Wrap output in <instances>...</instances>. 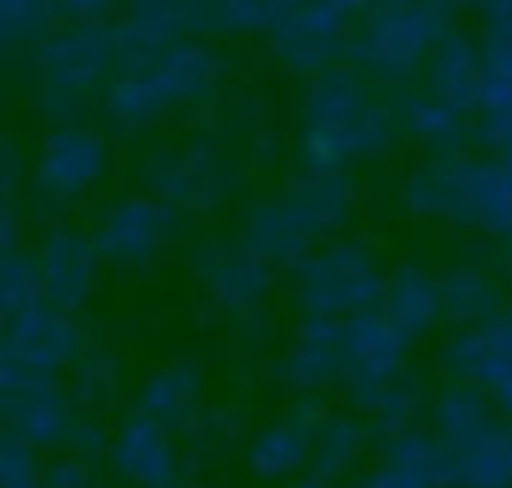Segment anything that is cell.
<instances>
[{
    "mask_svg": "<svg viewBox=\"0 0 512 488\" xmlns=\"http://www.w3.org/2000/svg\"><path fill=\"white\" fill-rule=\"evenodd\" d=\"M404 120L392 104L376 100L356 68H332L304 84L296 112V148L312 168H348L384 156Z\"/></svg>",
    "mask_w": 512,
    "mask_h": 488,
    "instance_id": "1",
    "label": "cell"
},
{
    "mask_svg": "<svg viewBox=\"0 0 512 488\" xmlns=\"http://www.w3.org/2000/svg\"><path fill=\"white\" fill-rule=\"evenodd\" d=\"M408 216L504 236L512 224V168L496 156L428 152L400 184Z\"/></svg>",
    "mask_w": 512,
    "mask_h": 488,
    "instance_id": "2",
    "label": "cell"
},
{
    "mask_svg": "<svg viewBox=\"0 0 512 488\" xmlns=\"http://www.w3.org/2000/svg\"><path fill=\"white\" fill-rule=\"evenodd\" d=\"M224 76L220 56L204 40H172L152 64L112 76L100 92V108L120 128H148L172 112L196 108L216 96Z\"/></svg>",
    "mask_w": 512,
    "mask_h": 488,
    "instance_id": "3",
    "label": "cell"
},
{
    "mask_svg": "<svg viewBox=\"0 0 512 488\" xmlns=\"http://www.w3.org/2000/svg\"><path fill=\"white\" fill-rule=\"evenodd\" d=\"M36 108L52 124H80L88 104L112 80V28L64 24L52 28L32 52Z\"/></svg>",
    "mask_w": 512,
    "mask_h": 488,
    "instance_id": "4",
    "label": "cell"
},
{
    "mask_svg": "<svg viewBox=\"0 0 512 488\" xmlns=\"http://www.w3.org/2000/svg\"><path fill=\"white\" fill-rule=\"evenodd\" d=\"M448 32H452V12L440 4L376 0L360 16V28H352L348 60L364 76H376L384 84H404L420 68H428V56Z\"/></svg>",
    "mask_w": 512,
    "mask_h": 488,
    "instance_id": "5",
    "label": "cell"
},
{
    "mask_svg": "<svg viewBox=\"0 0 512 488\" xmlns=\"http://www.w3.org/2000/svg\"><path fill=\"white\" fill-rule=\"evenodd\" d=\"M288 280L296 312L324 320H348L356 312L380 308L388 284L372 248L360 240H324L292 268Z\"/></svg>",
    "mask_w": 512,
    "mask_h": 488,
    "instance_id": "6",
    "label": "cell"
},
{
    "mask_svg": "<svg viewBox=\"0 0 512 488\" xmlns=\"http://www.w3.org/2000/svg\"><path fill=\"white\" fill-rule=\"evenodd\" d=\"M140 180L152 196H160L180 216H208L228 204L236 172H232V160L216 144L184 140V144L156 148L144 160Z\"/></svg>",
    "mask_w": 512,
    "mask_h": 488,
    "instance_id": "7",
    "label": "cell"
},
{
    "mask_svg": "<svg viewBox=\"0 0 512 488\" xmlns=\"http://www.w3.org/2000/svg\"><path fill=\"white\" fill-rule=\"evenodd\" d=\"M188 272L232 320L260 312L272 292V264L244 236H204L188 256Z\"/></svg>",
    "mask_w": 512,
    "mask_h": 488,
    "instance_id": "8",
    "label": "cell"
},
{
    "mask_svg": "<svg viewBox=\"0 0 512 488\" xmlns=\"http://www.w3.org/2000/svg\"><path fill=\"white\" fill-rule=\"evenodd\" d=\"M108 168V144L88 124H52L32 156L28 192L44 208L76 204Z\"/></svg>",
    "mask_w": 512,
    "mask_h": 488,
    "instance_id": "9",
    "label": "cell"
},
{
    "mask_svg": "<svg viewBox=\"0 0 512 488\" xmlns=\"http://www.w3.org/2000/svg\"><path fill=\"white\" fill-rule=\"evenodd\" d=\"M176 236H180V212L152 192L112 200L92 228L100 260L112 268H148L176 244Z\"/></svg>",
    "mask_w": 512,
    "mask_h": 488,
    "instance_id": "10",
    "label": "cell"
},
{
    "mask_svg": "<svg viewBox=\"0 0 512 488\" xmlns=\"http://www.w3.org/2000/svg\"><path fill=\"white\" fill-rule=\"evenodd\" d=\"M84 332L76 316L48 304H32L4 320L0 336V376H60L84 352Z\"/></svg>",
    "mask_w": 512,
    "mask_h": 488,
    "instance_id": "11",
    "label": "cell"
},
{
    "mask_svg": "<svg viewBox=\"0 0 512 488\" xmlns=\"http://www.w3.org/2000/svg\"><path fill=\"white\" fill-rule=\"evenodd\" d=\"M268 48L276 56V64L288 72V76H300V80H316L324 72L336 68V60L348 56L352 48V28H348V16L332 4H320V0H304L272 36H268Z\"/></svg>",
    "mask_w": 512,
    "mask_h": 488,
    "instance_id": "12",
    "label": "cell"
},
{
    "mask_svg": "<svg viewBox=\"0 0 512 488\" xmlns=\"http://www.w3.org/2000/svg\"><path fill=\"white\" fill-rule=\"evenodd\" d=\"M36 280H40V304L76 316L100 280V248L92 240V232H76V228H48L36 248Z\"/></svg>",
    "mask_w": 512,
    "mask_h": 488,
    "instance_id": "13",
    "label": "cell"
},
{
    "mask_svg": "<svg viewBox=\"0 0 512 488\" xmlns=\"http://www.w3.org/2000/svg\"><path fill=\"white\" fill-rule=\"evenodd\" d=\"M0 416L4 436H16L32 448H64L76 404L60 376H0Z\"/></svg>",
    "mask_w": 512,
    "mask_h": 488,
    "instance_id": "14",
    "label": "cell"
},
{
    "mask_svg": "<svg viewBox=\"0 0 512 488\" xmlns=\"http://www.w3.org/2000/svg\"><path fill=\"white\" fill-rule=\"evenodd\" d=\"M340 324L344 320H324V316L296 320L288 348L276 356V380L280 388L296 392V400H316L332 388H344Z\"/></svg>",
    "mask_w": 512,
    "mask_h": 488,
    "instance_id": "15",
    "label": "cell"
},
{
    "mask_svg": "<svg viewBox=\"0 0 512 488\" xmlns=\"http://www.w3.org/2000/svg\"><path fill=\"white\" fill-rule=\"evenodd\" d=\"M320 420H324L320 400H296L288 412L260 424L244 444L248 472L256 480H296V472L312 464Z\"/></svg>",
    "mask_w": 512,
    "mask_h": 488,
    "instance_id": "16",
    "label": "cell"
},
{
    "mask_svg": "<svg viewBox=\"0 0 512 488\" xmlns=\"http://www.w3.org/2000/svg\"><path fill=\"white\" fill-rule=\"evenodd\" d=\"M408 336L380 312H356L340 324V352H344V388L356 396L380 380H392L396 372H404L408 360Z\"/></svg>",
    "mask_w": 512,
    "mask_h": 488,
    "instance_id": "17",
    "label": "cell"
},
{
    "mask_svg": "<svg viewBox=\"0 0 512 488\" xmlns=\"http://www.w3.org/2000/svg\"><path fill=\"white\" fill-rule=\"evenodd\" d=\"M108 468L128 488H172L180 472V452L172 444V432L156 420L128 412L116 432L108 436Z\"/></svg>",
    "mask_w": 512,
    "mask_h": 488,
    "instance_id": "18",
    "label": "cell"
},
{
    "mask_svg": "<svg viewBox=\"0 0 512 488\" xmlns=\"http://www.w3.org/2000/svg\"><path fill=\"white\" fill-rule=\"evenodd\" d=\"M284 204L292 208V216L304 224V232L324 244L332 240L356 212V188L348 180L344 168H312L304 164L300 172H292L280 188Z\"/></svg>",
    "mask_w": 512,
    "mask_h": 488,
    "instance_id": "19",
    "label": "cell"
},
{
    "mask_svg": "<svg viewBox=\"0 0 512 488\" xmlns=\"http://www.w3.org/2000/svg\"><path fill=\"white\" fill-rule=\"evenodd\" d=\"M440 360L456 380L492 392L504 376H512V312H500L472 328H456Z\"/></svg>",
    "mask_w": 512,
    "mask_h": 488,
    "instance_id": "20",
    "label": "cell"
},
{
    "mask_svg": "<svg viewBox=\"0 0 512 488\" xmlns=\"http://www.w3.org/2000/svg\"><path fill=\"white\" fill-rule=\"evenodd\" d=\"M360 488H452L448 484V456L436 432L404 428L384 436L380 464L364 476Z\"/></svg>",
    "mask_w": 512,
    "mask_h": 488,
    "instance_id": "21",
    "label": "cell"
},
{
    "mask_svg": "<svg viewBox=\"0 0 512 488\" xmlns=\"http://www.w3.org/2000/svg\"><path fill=\"white\" fill-rule=\"evenodd\" d=\"M424 92L472 116L484 104V44L468 32H448L424 68Z\"/></svg>",
    "mask_w": 512,
    "mask_h": 488,
    "instance_id": "22",
    "label": "cell"
},
{
    "mask_svg": "<svg viewBox=\"0 0 512 488\" xmlns=\"http://www.w3.org/2000/svg\"><path fill=\"white\" fill-rule=\"evenodd\" d=\"M204 408V368L192 360H164L160 368H152L136 396H132V412L156 420L168 432H184Z\"/></svg>",
    "mask_w": 512,
    "mask_h": 488,
    "instance_id": "23",
    "label": "cell"
},
{
    "mask_svg": "<svg viewBox=\"0 0 512 488\" xmlns=\"http://www.w3.org/2000/svg\"><path fill=\"white\" fill-rule=\"evenodd\" d=\"M240 236L272 264V268H296L312 248L316 240L304 232V224L292 216V208L284 204V196H264L256 204L244 208V220H240Z\"/></svg>",
    "mask_w": 512,
    "mask_h": 488,
    "instance_id": "24",
    "label": "cell"
},
{
    "mask_svg": "<svg viewBox=\"0 0 512 488\" xmlns=\"http://www.w3.org/2000/svg\"><path fill=\"white\" fill-rule=\"evenodd\" d=\"M380 312L408 336L420 340L424 332H432L444 320L440 308V280L436 272L420 268V264H400L388 272L384 296H380Z\"/></svg>",
    "mask_w": 512,
    "mask_h": 488,
    "instance_id": "25",
    "label": "cell"
},
{
    "mask_svg": "<svg viewBox=\"0 0 512 488\" xmlns=\"http://www.w3.org/2000/svg\"><path fill=\"white\" fill-rule=\"evenodd\" d=\"M436 280H440L444 320L456 328H472L504 312V284L480 264H452L436 272Z\"/></svg>",
    "mask_w": 512,
    "mask_h": 488,
    "instance_id": "26",
    "label": "cell"
},
{
    "mask_svg": "<svg viewBox=\"0 0 512 488\" xmlns=\"http://www.w3.org/2000/svg\"><path fill=\"white\" fill-rule=\"evenodd\" d=\"M444 456L452 488H512V420H496L480 440Z\"/></svg>",
    "mask_w": 512,
    "mask_h": 488,
    "instance_id": "27",
    "label": "cell"
},
{
    "mask_svg": "<svg viewBox=\"0 0 512 488\" xmlns=\"http://www.w3.org/2000/svg\"><path fill=\"white\" fill-rule=\"evenodd\" d=\"M372 424L352 408V412H324L320 420V432H316V448H312V476H324V480H336L344 476L348 468L360 464V456L368 452L372 444Z\"/></svg>",
    "mask_w": 512,
    "mask_h": 488,
    "instance_id": "28",
    "label": "cell"
},
{
    "mask_svg": "<svg viewBox=\"0 0 512 488\" xmlns=\"http://www.w3.org/2000/svg\"><path fill=\"white\" fill-rule=\"evenodd\" d=\"M352 404L380 436H392V432H404L416 424V412L424 408V384L408 372H396L392 380H380V384L356 392Z\"/></svg>",
    "mask_w": 512,
    "mask_h": 488,
    "instance_id": "29",
    "label": "cell"
},
{
    "mask_svg": "<svg viewBox=\"0 0 512 488\" xmlns=\"http://www.w3.org/2000/svg\"><path fill=\"white\" fill-rule=\"evenodd\" d=\"M400 120H404V136H412L428 152H460V144L468 140V124H464L468 116L436 100L432 92L408 96L400 104Z\"/></svg>",
    "mask_w": 512,
    "mask_h": 488,
    "instance_id": "30",
    "label": "cell"
},
{
    "mask_svg": "<svg viewBox=\"0 0 512 488\" xmlns=\"http://www.w3.org/2000/svg\"><path fill=\"white\" fill-rule=\"evenodd\" d=\"M128 20L168 40H196V32L216 24V0H128Z\"/></svg>",
    "mask_w": 512,
    "mask_h": 488,
    "instance_id": "31",
    "label": "cell"
},
{
    "mask_svg": "<svg viewBox=\"0 0 512 488\" xmlns=\"http://www.w3.org/2000/svg\"><path fill=\"white\" fill-rule=\"evenodd\" d=\"M68 396H72V404H76V412H100L112 396H116V388H120V364H116V356L112 352H104V348H84L80 352V360L68 368Z\"/></svg>",
    "mask_w": 512,
    "mask_h": 488,
    "instance_id": "32",
    "label": "cell"
},
{
    "mask_svg": "<svg viewBox=\"0 0 512 488\" xmlns=\"http://www.w3.org/2000/svg\"><path fill=\"white\" fill-rule=\"evenodd\" d=\"M304 0H216V28L228 36H272Z\"/></svg>",
    "mask_w": 512,
    "mask_h": 488,
    "instance_id": "33",
    "label": "cell"
},
{
    "mask_svg": "<svg viewBox=\"0 0 512 488\" xmlns=\"http://www.w3.org/2000/svg\"><path fill=\"white\" fill-rule=\"evenodd\" d=\"M56 4L52 0H0V44L8 52L40 44L52 28Z\"/></svg>",
    "mask_w": 512,
    "mask_h": 488,
    "instance_id": "34",
    "label": "cell"
},
{
    "mask_svg": "<svg viewBox=\"0 0 512 488\" xmlns=\"http://www.w3.org/2000/svg\"><path fill=\"white\" fill-rule=\"evenodd\" d=\"M40 304V280H36V256L32 248H4L0 260V312L4 320Z\"/></svg>",
    "mask_w": 512,
    "mask_h": 488,
    "instance_id": "35",
    "label": "cell"
},
{
    "mask_svg": "<svg viewBox=\"0 0 512 488\" xmlns=\"http://www.w3.org/2000/svg\"><path fill=\"white\" fill-rule=\"evenodd\" d=\"M236 432H240V412L232 404H212V408H200V416L184 428V440H188V452L208 460V456H224Z\"/></svg>",
    "mask_w": 512,
    "mask_h": 488,
    "instance_id": "36",
    "label": "cell"
},
{
    "mask_svg": "<svg viewBox=\"0 0 512 488\" xmlns=\"http://www.w3.org/2000/svg\"><path fill=\"white\" fill-rule=\"evenodd\" d=\"M480 44H484V104L508 100L512 96V20L484 24Z\"/></svg>",
    "mask_w": 512,
    "mask_h": 488,
    "instance_id": "37",
    "label": "cell"
},
{
    "mask_svg": "<svg viewBox=\"0 0 512 488\" xmlns=\"http://www.w3.org/2000/svg\"><path fill=\"white\" fill-rule=\"evenodd\" d=\"M476 116H480V124L472 128L476 144L488 156H496V160H504L512 168V96L496 100V104H484Z\"/></svg>",
    "mask_w": 512,
    "mask_h": 488,
    "instance_id": "38",
    "label": "cell"
},
{
    "mask_svg": "<svg viewBox=\"0 0 512 488\" xmlns=\"http://www.w3.org/2000/svg\"><path fill=\"white\" fill-rule=\"evenodd\" d=\"M0 488H44V464L36 460V448L4 436L0 444Z\"/></svg>",
    "mask_w": 512,
    "mask_h": 488,
    "instance_id": "39",
    "label": "cell"
},
{
    "mask_svg": "<svg viewBox=\"0 0 512 488\" xmlns=\"http://www.w3.org/2000/svg\"><path fill=\"white\" fill-rule=\"evenodd\" d=\"M44 488H100L96 468H92V456L64 452V456L48 460L44 464Z\"/></svg>",
    "mask_w": 512,
    "mask_h": 488,
    "instance_id": "40",
    "label": "cell"
},
{
    "mask_svg": "<svg viewBox=\"0 0 512 488\" xmlns=\"http://www.w3.org/2000/svg\"><path fill=\"white\" fill-rule=\"evenodd\" d=\"M52 4H56V16L68 24H104L116 0H52Z\"/></svg>",
    "mask_w": 512,
    "mask_h": 488,
    "instance_id": "41",
    "label": "cell"
},
{
    "mask_svg": "<svg viewBox=\"0 0 512 488\" xmlns=\"http://www.w3.org/2000/svg\"><path fill=\"white\" fill-rule=\"evenodd\" d=\"M480 16H484V24H500V20H512V0H468Z\"/></svg>",
    "mask_w": 512,
    "mask_h": 488,
    "instance_id": "42",
    "label": "cell"
},
{
    "mask_svg": "<svg viewBox=\"0 0 512 488\" xmlns=\"http://www.w3.org/2000/svg\"><path fill=\"white\" fill-rule=\"evenodd\" d=\"M488 396H492V404H496V408H500V412L512 420V376H504V380H500V384H496Z\"/></svg>",
    "mask_w": 512,
    "mask_h": 488,
    "instance_id": "43",
    "label": "cell"
},
{
    "mask_svg": "<svg viewBox=\"0 0 512 488\" xmlns=\"http://www.w3.org/2000/svg\"><path fill=\"white\" fill-rule=\"evenodd\" d=\"M320 4H332V8H340L344 16H364L376 0H320Z\"/></svg>",
    "mask_w": 512,
    "mask_h": 488,
    "instance_id": "44",
    "label": "cell"
},
{
    "mask_svg": "<svg viewBox=\"0 0 512 488\" xmlns=\"http://www.w3.org/2000/svg\"><path fill=\"white\" fill-rule=\"evenodd\" d=\"M284 488H332V480H324V476H296Z\"/></svg>",
    "mask_w": 512,
    "mask_h": 488,
    "instance_id": "45",
    "label": "cell"
},
{
    "mask_svg": "<svg viewBox=\"0 0 512 488\" xmlns=\"http://www.w3.org/2000/svg\"><path fill=\"white\" fill-rule=\"evenodd\" d=\"M428 4H440V8H448V12H452V8H456V4H464V0H428Z\"/></svg>",
    "mask_w": 512,
    "mask_h": 488,
    "instance_id": "46",
    "label": "cell"
},
{
    "mask_svg": "<svg viewBox=\"0 0 512 488\" xmlns=\"http://www.w3.org/2000/svg\"><path fill=\"white\" fill-rule=\"evenodd\" d=\"M500 240H504V248H508V256H512V224H508V232H504Z\"/></svg>",
    "mask_w": 512,
    "mask_h": 488,
    "instance_id": "47",
    "label": "cell"
},
{
    "mask_svg": "<svg viewBox=\"0 0 512 488\" xmlns=\"http://www.w3.org/2000/svg\"><path fill=\"white\" fill-rule=\"evenodd\" d=\"M172 488H188V484H172ZM192 488H200V484H192Z\"/></svg>",
    "mask_w": 512,
    "mask_h": 488,
    "instance_id": "48",
    "label": "cell"
}]
</instances>
